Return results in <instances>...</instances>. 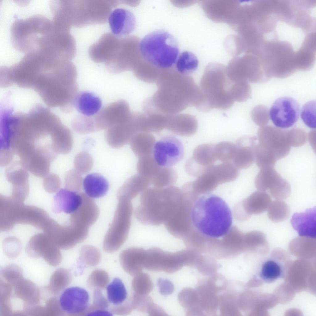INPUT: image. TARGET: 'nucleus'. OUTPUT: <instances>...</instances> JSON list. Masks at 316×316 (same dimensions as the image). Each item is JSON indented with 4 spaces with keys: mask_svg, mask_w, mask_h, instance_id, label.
<instances>
[{
    "mask_svg": "<svg viewBox=\"0 0 316 316\" xmlns=\"http://www.w3.org/2000/svg\"><path fill=\"white\" fill-rule=\"evenodd\" d=\"M108 21L113 34L119 38L130 34L136 27L135 15L130 11L123 8H117L112 11Z\"/></svg>",
    "mask_w": 316,
    "mask_h": 316,
    "instance_id": "obj_15",
    "label": "nucleus"
},
{
    "mask_svg": "<svg viewBox=\"0 0 316 316\" xmlns=\"http://www.w3.org/2000/svg\"><path fill=\"white\" fill-rule=\"evenodd\" d=\"M85 194L91 198H98L104 196L109 188L106 179L101 174L96 173L87 175L83 181Z\"/></svg>",
    "mask_w": 316,
    "mask_h": 316,
    "instance_id": "obj_27",
    "label": "nucleus"
},
{
    "mask_svg": "<svg viewBox=\"0 0 316 316\" xmlns=\"http://www.w3.org/2000/svg\"><path fill=\"white\" fill-rule=\"evenodd\" d=\"M160 167L152 155L139 158L136 166L138 174L151 181Z\"/></svg>",
    "mask_w": 316,
    "mask_h": 316,
    "instance_id": "obj_39",
    "label": "nucleus"
},
{
    "mask_svg": "<svg viewBox=\"0 0 316 316\" xmlns=\"http://www.w3.org/2000/svg\"><path fill=\"white\" fill-rule=\"evenodd\" d=\"M81 258L89 265H97L100 261L101 255L99 250L95 247L90 245H85L81 248L80 252Z\"/></svg>",
    "mask_w": 316,
    "mask_h": 316,
    "instance_id": "obj_48",
    "label": "nucleus"
},
{
    "mask_svg": "<svg viewBox=\"0 0 316 316\" xmlns=\"http://www.w3.org/2000/svg\"><path fill=\"white\" fill-rule=\"evenodd\" d=\"M257 138L255 161L260 169L274 167L277 160L290 151L291 146L286 131L272 127H262L258 131Z\"/></svg>",
    "mask_w": 316,
    "mask_h": 316,
    "instance_id": "obj_7",
    "label": "nucleus"
},
{
    "mask_svg": "<svg viewBox=\"0 0 316 316\" xmlns=\"http://www.w3.org/2000/svg\"><path fill=\"white\" fill-rule=\"evenodd\" d=\"M72 280V276L67 269L60 268L56 269L52 275L48 288L52 293H59L67 287Z\"/></svg>",
    "mask_w": 316,
    "mask_h": 316,
    "instance_id": "obj_35",
    "label": "nucleus"
},
{
    "mask_svg": "<svg viewBox=\"0 0 316 316\" xmlns=\"http://www.w3.org/2000/svg\"><path fill=\"white\" fill-rule=\"evenodd\" d=\"M316 101H310L302 107L300 116L304 123L308 127L316 128Z\"/></svg>",
    "mask_w": 316,
    "mask_h": 316,
    "instance_id": "obj_42",
    "label": "nucleus"
},
{
    "mask_svg": "<svg viewBox=\"0 0 316 316\" xmlns=\"http://www.w3.org/2000/svg\"><path fill=\"white\" fill-rule=\"evenodd\" d=\"M102 101L97 96L88 91L78 93L75 101V107L82 115L91 117L100 110Z\"/></svg>",
    "mask_w": 316,
    "mask_h": 316,
    "instance_id": "obj_26",
    "label": "nucleus"
},
{
    "mask_svg": "<svg viewBox=\"0 0 316 316\" xmlns=\"http://www.w3.org/2000/svg\"><path fill=\"white\" fill-rule=\"evenodd\" d=\"M81 194V202L71 214V221L72 224L89 227L97 220L99 215V210L92 198L85 193Z\"/></svg>",
    "mask_w": 316,
    "mask_h": 316,
    "instance_id": "obj_16",
    "label": "nucleus"
},
{
    "mask_svg": "<svg viewBox=\"0 0 316 316\" xmlns=\"http://www.w3.org/2000/svg\"><path fill=\"white\" fill-rule=\"evenodd\" d=\"M184 153V148L181 141L175 137L168 135L156 143L152 154L159 166L170 167L182 159Z\"/></svg>",
    "mask_w": 316,
    "mask_h": 316,
    "instance_id": "obj_10",
    "label": "nucleus"
},
{
    "mask_svg": "<svg viewBox=\"0 0 316 316\" xmlns=\"http://www.w3.org/2000/svg\"><path fill=\"white\" fill-rule=\"evenodd\" d=\"M206 170L213 176L218 184L233 181L239 174V168L230 162L210 165Z\"/></svg>",
    "mask_w": 316,
    "mask_h": 316,
    "instance_id": "obj_32",
    "label": "nucleus"
},
{
    "mask_svg": "<svg viewBox=\"0 0 316 316\" xmlns=\"http://www.w3.org/2000/svg\"><path fill=\"white\" fill-rule=\"evenodd\" d=\"M288 136L291 147H299L305 143L307 135L303 130L294 129L288 131Z\"/></svg>",
    "mask_w": 316,
    "mask_h": 316,
    "instance_id": "obj_49",
    "label": "nucleus"
},
{
    "mask_svg": "<svg viewBox=\"0 0 316 316\" xmlns=\"http://www.w3.org/2000/svg\"><path fill=\"white\" fill-rule=\"evenodd\" d=\"M93 164V159L88 153L81 152L75 157L74 166L75 169L81 174H85L92 168Z\"/></svg>",
    "mask_w": 316,
    "mask_h": 316,
    "instance_id": "obj_44",
    "label": "nucleus"
},
{
    "mask_svg": "<svg viewBox=\"0 0 316 316\" xmlns=\"http://www.w3.org/2000/svg\"><path fill=\"white\" fill-rule=\"evenodd\" d=\"M137 115V113H132L126 120L106 129L105 138L110 146L114 148H121L130 142L132 136L139 132Z\"/></svg>",
    "mask_w": 316,
    "mask_h": 316,
    "instance_id": "obj_14",
    "label": "nucleus"
},
{
    "mask_svg": "<svg viewBox=\"0 0 316 316\" xmlns=\"http://www.w3.org/2000/svg\"><path fill=\"white\" fill-rule=\"evenodd\" d=\"M198 61L193 53L185 51L181 52L178 57L175 63L177 72L185 75L194 72L197 69Z\"/></svg>",
    "mask_w": 316,
    "mask_h": 316,
    "instance_id": "obj_36",
    "label": "nucleus"
},
{
    "mask_svg": "<svg viewBox=\"0 0 316 316\" xmlns=\"http://www.w3.org/2000/svg\"><path fill=\"white\" fill-rule=\"evenodd\" d=\"M300 111L299 105L295 99L283 97L278 98L272 104L269 111L270 117L276 127L288 128L297 121Z\"/></svg>",
    "mask_w": 316,
    "mask_h": 316,
    "instance_id": "obj_11",
    "label": "nucleus"
},
{
    "mask_svg": "<svg viewBox=\"0 0 316 316\" xmlns=\"http://www.w3.org/2000/svg\"><path fill=\"white\" fill-rule=\"evenodd\" d=\"M5 174L7 180L12 184L15 190L28 189L29 174L20 161L10 164L6 169Z\"/></svg>",
    "mask_w": 316,
    "mask_h": 316,
    "instance_id": "obj_29",
    "label": "nucleus"
},
{
    "mask_svg": "<svg viewBox=\"0 0 316 316\" xmlns=\"http://www.w3.org/2000/svg\"><path fill=\"white\" fill-rule=\"evenodd\" d=\"M52 21L40 15L25 19H16L10 30L11 44L19 52L26 54L35 52L41 38L51 28Z\"/></svg>",
    "mask_w": 316,
    "mask_h": 316,
    "instance_id": "obj_8",
    "label": "nucleus"
},
{
    "mask_svg": "<svg viewBox=\"0 0 316 316\" xmlns=\"http://www.w3.org/2000/svg\"><path fill=\"white\" fill-rule=\"evenodd\" d=\"M156 83L157 90L149 98L158 111L173 115L189 106L195 107L200 90L193 78L177 72L161 73Z\"/></svg>",
    "mask_w": 316,
    "mask_h": 316,
    "instance_id": "obj_2",
    "label": "nucleus"
},
{
    "mask_svg": "<svg viewBox=\"0 0 316 316\" xmlns=\"http://www.w3.org/2000/svg\"><path fill=\"white\" fill-rule=\"evenodd\" d=\"M207 167L203 166L197 163L192 157L186 161L185 165V169L189 175L198 177L204 172Z\"/></svg>",
    "mask_w": 316,
    "mask_h": 316,
    "instance_id": "obj_50",
    "label": "nucleus"
},
{
    "mask_svg": "<svg viewBox=\"0 0 316 316\" xmlns=\"http://www.w3.org/2000/svg\"><path fill=\"white\" fill-rule=\"evenodd\" d=\"M215 146L209 143L198 146L194 150L193 158L197 163L203 166L207 167L213 165L218 160Z\"/></svg>",
    "mask_w": 316,
    "mask_h": 316,
    "instance_id": "obj_34",
    "label": "nucleus"
},
{
    "mask_svg": "<svg viewBox=\"0 0 316 316\" xmlns=\"http://www.w3.org/2000/svg\"><path fill=\"white\" fill-rule=\"evenodd\" d=\"M233 83L223 65L214 63L208 64L200 81L198 110L205 112L213 109L226 110L230 108L235 102L231 94Z\"/></svg>",
    "mask_w": 316,
    "mask_h": 316,
    "instance_id": "obj_5",
    "label": "nucleus"
},
{
    "mask_svg": "<svg viewBox=\"0 0 316 316\" xmlns=\"http://www.w3.org/2000/svg\"><path fill=\"white\" fill-rule=\"evenodd\" d=\"M118 201L111 223L104 238L103 248L111 253L118 250L126 240L131 225L133 206L131 200L125 198Z\"/></svg>",
    "mask_w": 316,
    "mask_h": 316,
    "instance_id": "obj_9",
    "label": "nucleus"
},
{
    "mask_svg": "<svg viewBox=\"0 0 316 316\" xmlns=\"http://www.w3.org/2000/svg\"></svg>",
    "mask_w": 316,
    "mask_h": 316,
    "instance_id": "obj_52",
    "label": "nucleus"
},
{
    "mask_svg": "<svg viewBox=\"0 0 316 316\" xmlns=\"http://www.w3.org/2000/svg\"><path fill=\"white\" fill-rule=\"evenodd\" d=\"M59 303L62 311L72 315L85 313L89 306V296L84 289L72 287L65 289L61 294Z\"/></svg>",
    "mask_w": 316,
    "mask_h": 316,
    "instance_id": "obj_13",
    "label": "nucleus"
},
{
    "mask_svg": "<svg viewBox=\"0 0 316 316\" xmlns=\"http://www.w3.org/2000/svg\"><path fill=\"white\" fill-rule=\"evenodd\" d=\"M316 207L304 212L294 213L291 219L293 228L301 236L315 238L316 236Z\"/></svg>",
    "mask_w": 316,
    "mask_h": 316,
    "instance_id": "obj_20",
    "label": "nucleus"
},
{
    "mask_svg": "<svg viewBox=\"0 0 316 316\" xmlns=\"http://www.w3.org/2000/svg\"><path fill=\"white\" fill-rule=\"evenodd\" d=\"M130 142L133 152L139 158L152 155L156 140L149 133L139 132L132 136Z\"/></svg>",
    "mask_w": 316,
    "mask_h": 316,
    "instance_id": "obj_28",
    "label": "nucleus"
},
{
    "mask_svg": "<svg viewBox=\"0 0 316 316\" xmlns=\"http://www.w3.org/2000/svg\"><path fill=\"white\" fill-rule=\"evenodd\" d=\"M177 173L174 169L161 167L151 182L154 187L164 188L172 185L177 181Z\"/></svg>",
    "mask_w": 316,
    "mask_h": 316,
    "instance_id": "obj_37",
    "label": "nucleus"
},
{
    "mask_svg": "<svg viewBox=\"0 0 316 316\" xmlns=\"http://www.w3.org/2000/svg\"><path fill=\"white\" fill-rule=\"evenodd\" d=\"M43 184L44 188L47 191H54L60 187L61 181L59 177L54 173L48 174L44 177Z\"/></svg>",
    "mask_w": 316,
    "mask_h": 316,
    "instance_id": "obj_51",
    "label": "nucleus"
},
{
    "mask_svg": "<svg viewBox=\"0 0 316 316\" xmlns=\"http://www.w3.org/2000/svg\"><path fill=\"white\" fill-rule=\"evenodd\" d=\"M193 226L201 233L218 238L224 236L232 223V216L228 205L215 194L206 193L193 204L189 213Z\"/></svg>",
    "mask_w": 316,
    "mask_h": 316,
    "instance_id": "obj_3",
    "label": "nucleus"
},
{
    "mask_svg": "<svg viewBox=\"0 0 316 316\" xmlns=\"http://www.w3.org/2000/svg\"><path fill=\"white\" fill-rule=\"evenodd\" d=\"M131 114L125 101L119 100L110 104L92 116L95 131L123 122Z\"/></svg>",
    "mask_w": 316,
    "mask_h": 316,
    "instance_id": "obj_12",
    "label": "nucleus"
},
{
    "mask_svg": "<svg viewBox=\"0 0 316 316\" xmlns=\"http://www.w3.org/2000/svg\"><path fill=\"white\" fill-rule=\"evenodd\" d=\"M257 140V137L255 136H244L237 140L232 160L234 164L239 169L247 168L254 162Z\"/></svg>",
    "mask_w": 316,
    "mask_h": 316,
    "instance_id": "obj_18",
    "label": "nucleus"
},
{
    "mask_svg": "<svg viewBox=\"0 0 316 316\" xmlns=\"http://www.w3.org/2000/svg\"><path fill=\"white\" fill-rule=\"evenodd\" d=\"M151 183L150 180L138 174L133 175L127 179L118 189V199L125 198L131 200L149 187Z\"/></svg>",
    "mask_w": 316,
    "mask_h": 316,
    "instance_id": "obj_25",
    "label": "nucleus"
},
{
    "mask_svg": "<svg viewBox=\"0 0 316 316\" xmlns=\"http://www.w3.org/2000/svg\"><path fill=\"white\" fill-rule=\"evenodd\" d=\"M13 286L15 296L23 302L25 312L40 302V291L31 281L22 278Z\"/></svg>",
    "mask_w": 316,
    "mask_h": 316,
    "instance_id": "obj_21",
    "label": "nucleus"
},
{
    "mask_svg": "<svg viewBox=\"0 0 316 316\" xmlns=\"http://www.w3.org/2000/svg\"><path fill=\"white\" fill-rule=\"evenodd\" d=\"M316 244L315 238L301 236L293 239L289 243V247L295 253L311 254L315 252Z\"/></svg>",
    "mask_w": 316,
    "mask_h": 316,
    "instance_id": "obj_38",
    "label": "nucleus"
},
{
    "mask_svg": "<svg viewBox=\"0 0 316 316\" xmlns=\"http://www.w3.org/2000/svg\"><path fill=\"white\" fill-rule=\"evenodd\" d=\"M215 149L217 159L224 162H230L235 154L236 145L230 142H221L215 145Z\"/></svg>",
    "mask_w": 316,
    "mask_h": 316,
    "instance_id": "obj_41",
    "label": "nucleus"
},
{
    "mask_svg": "<svg viewBox=\"0 0 316 316\" xmlns=\"http://www.w3.org/2000/svg\"><path fill=\"white\" fill-rule=\"evenodd\" d=\"M65 188L77 192L81 191L82 185L81 174L75 169L67 171L64 176Z\"/></svg>",
    "mask_w": 316,
    "mask_h": 316,
    "instance_id": "obj_43",
    "label": "nucleus"
},
{
    "mask_svg": "<svg viewBox=\"0 0 316 316\" xmlns=\"http://www.w3.org/2000/svg\"><path fill=\"white\" fill-rule=\"evenodd\" d=\"M217 1L202 3L203 8L209 17L218 21L235 23L239 7L238 3Z\"/></svg>",
    "mask_w": 316,
    "mask_h": 316,
    "instance_id": "obj_19",
    "label": "nucleus"
},
{
    "mask_svg": "<svg viewBox=\"0 0 316 316\" xmlns=\"http://www.w3.org/2000/svg\"><path fill=\"white\" fill-rule=\"evenodd\" d=\"M177 186L148 187L141 193L134 215L142 223L157 226L164 224L173 212L181 194Z\"/></svg>",
    "mask_w": 316,
    "mask_h": 316,
    "instance_id": "obj_4",
    "label": "nucleus"
},
{
    "mask_svg": "<svg viewBox=\"0 0 316 316\" xmlns=\"http://www.w3.org/2000/svg\"><path fill=\"white\" fill-rule=\"evenodd\" d=\"M268 209V218L274 222L286 220L290 214V209L288 205L281 200H275L271 202Z\"/></svg>",
    "mask_w": 316,
    "mask_h": 316,
    "instance_id": "obj_40",
    "label": "nucleus"
},
{
    "mask_svg": "<svg viewBox=\"0 0 316 316\" xmlns=\"http://www.w3.org/2000/svg\"><path fill=\"white\" fill-rule=\"evenodd\" d=\"M198 126V120L194 116L182 114L172 115L166 129L177 135L189 136L196 133Z\"/></svg>",
    "mask_w": 316,
    "mask_h": 316,
    "instance_id": "obj_23",
    "label": "nucleus"
},
{
    "mask_svg": "<svg viewBox=\"0 0 316 316\" xmlns=\"http://www.w3.org/2000/svg\"><path fill=\"white\" fill-rule=\"evenodd\" d=\"M145 60L156 68L167 69L175 64L179 55V46L175 38L168 32L158 30L145 36L139 44Z\"/></svg>",
    "mask_w": 316,
    "mask_h": 316,
    "instance_id": "obj_6",
    "label": "nucleus"
},
{
    "mask_svg": "<svg viewBox=\"0 0 316 316\" xmlns=\"http://www.w3.org/2000/svg\"><path fill=\"white\" fill-rule=\"evenodd\" d=\"M282 264L278 259L274 258L272 253L270 257L262 263L258 273L259 276L268 283L282 277L284 274Z\"/></svg>",
    "mask_w": 316,
    "mask_h": 316,
    "instance_id": "obj_31",
    "label": "nucleus"
},
{
    "mask_svg": "<svg viewBox=\"0 0 316 316\" xmlns=\"http://www.w3.org/2000/svg\"><path fill=\"white\" fill-rule=\"evenodd\" d=\"M250 93V87L246 80L234 82L231 88V93L235 101H245L249 97Z\"/></svg>",
    "mask_w": 316,
    "mask_h": 316,
    "instance_id": "obj_46",
    "label": "nucleus"
},
{
    "mask_svg": "<svg viewBox=\"0 0 316 316\" xmlns=\"http://www.w3.org/2000/svg\"><path fill=\"white\" fill-rule=\"evenodd\" d=\"M2 277L6 282L13 285L23 278L21 268L15 264H11L4 268L1 272Z\"/></svg>",
    "mask_w": 316,
    "mask_h": 316,
    "instance_id": "obj_47",
    "label": "nucleus"
},
{
    "mask_svg": "<svg viewBox=\"0 0 316 316\" xmlns=\"http://www.w3.org/2000/svg\"><path fill=\"white\" fill-rule=\"evenodd\" d=\"M81 200V193L61 189L54 196L52 210L56 213L64 212L71 214L79 206Z\"/></svg>",
    "mask_w": 316,
    "mask_h": 316,
    "instance_id": "obj_22",
    "label": "nucleus"
},
{
    "mask_svg": "<svg viewBox=\"0 0 316 316\" xmlns=\"http://www.w3.org/2000/svg\"><path fill=\"white\" fill-rule=\"evenodd\" d=\"M120 40V38L113 34H104L89 47V54L90 58L95 62L105 63L114 53Z\"/></svg>",
    "mask_w": 316,
    "mask_h": 316,
    "instance_id": "obj_17",
    "label": "nucleus"
},
{
    "mask_svg": "<svg viewBox=\"0 0 316 316\" xmlns=\"http://www.w3.org/2000/svg\"><path fill=\"white\" fill-rule=\"evenodd\" d=\"M271 201V198L267 193L258 190L254 192L249 197L247 200V206L251 214H259L267 210Z\"/></svg>",
    "mask_w": 316,
    "mask_h": 316,
    "instance_id": "obj_33",
    "label": "nucleus"
},
{
    "mask_svg": "<svg viewBox=\"0 0 316 316\" xmlns=\"http://www.w3.org/2000/svg\"><path fill=\"white\" fill-rule=\"evenodd\" d=\"M109 281L108 274L105 271L97 269L94 271L88 280L90 287L95 289H103L106 287Z\"/></svg>",
    "mask_w": 316,
    "mask_h": 316,
    "instance_id": "obj_45",
    "label": "nucleus"
},
{
    "mask_svg": "<svg viewBox=\"0 0 316 316\" xmlns=\"http://www.w3.org/2000/svg\"><path fill=\"white\" fill-rule=\"evenodd\" d=\"M107 300L109 305L113 306L111 311L120 314L125 309V302L128 298V294L125 286L122 280L118 278H114L106 287Z\"/></svg>",
    "mask_w": 316,
    "mask_h": 316,
    "instance_id": "obj_24",
    "label": "nucleus"
},
{
    "mask_svg": "<svg viewBox=\"0 0 316 316\" xmlns=\"http://www.w3.org/2000/svg\"><path fill=\"white\" fill-rule=\"evenodd\" d=\"M274 167L260 169L255 180L256 187L259 190L265 192L274 190L284 180Z\"/></svg>",
    "mask_w": 316,
    "mask_h": 316,
    "instance_id": "obj_30",
    "label": "nucleus"
},
{
    "mask_svg": "<svg viewBox=\"0 0 316 316\" xmlns=\"http://www.w3.org/2000/svg\"><path fill=\"white\" fill-rule=\"evenodd\" d=\"M77 77L76 68L71 61L36 55L24 66L20 86L34 91L48 107L59 110L75 98L78 91Z\"/></svg>",
    "mask_w": 316,
    "mask_h": 316,
    "instance_id": "obj_1",
    "label": "nucleus"
}]
</instances>
